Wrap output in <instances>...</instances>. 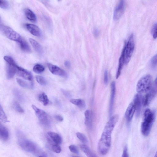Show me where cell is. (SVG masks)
<instances>
[{
	"label": "cell",
	"instance_id": "6da1fadb",
	"mask_svg": "<svg viewBox=\"0 0 157 157\" xmlns=\"http://www.w3.org/2000/svg\"><path fill=\"white\" fill-rule=\"evenodd\" d=\"M118 116L116 115L112 117L106 124L98 144V151L102 155H106L111 146L112 132L117 122Z\"/></svg>",
	"mask_w": 157,
	"mask_h": 157
},
{
	"label": "cell",
	"instance_id": "7a4b0ae2",
	"mask_svg": "<svg viewBox=\"0 0 157 157\" xmlns=\"http://www.w3.org/2000/svg\"><path fill=\"white\" fill-rule=\"evenodd\" d=\"M155 113L154 111L147 109L144 112L143 121L141 126V131L144 136L149 134L154 122Z\"/></svg>",
	"mask_w": 157,
	"mask_h": 157
},
{
	"label": "cell",
	"instance_id": "3957f363",
	"mask_svg": "<svg viewBox=\"0 0 157 157\" xmlns=\"http://www.w3.org/2000/svg\"><path fill=\"white\" fill-rule=\"evenodd\" d=\"M135 47V43L133 34L129 37L123 49L119 62L124 65L127 64L129 62L132 55Z\"/></svg>",
	"mask_w": 157,
	"mask_h": 157
},
{
	"label": "cell",
	"instance_id": "277c9868",
	"mask_svg": "<svg viewBox=\"0 0 157 157\" xmlns=\"http://www.w3.org/2000/svg\"><path fill=\"white\" fill-rule=\"evenodd\" d=\"M17 141L20 147L24 150L28 152L36 153L37 151L36 145L33 142L28 140L20 131L17 132Z\"/></svg>",
	"mask_w": 157,
	"mask_h": 157
},
{
	"label": "cell",
	"instance_id": "5b68a950",
	"mask_svg": "<svg viewBox=\"0 0 157 157\" xmlns=\"http://www.w3.org/2000/svg\"><path fill=\"white\" fill-rule=\"evenodd\" d=\"M152 78L149 75L141 77L138 82L136 86V90L141 94L148 91L152 86Z\"/></svg>",
	"mask_w": 157,
	"mask_h": 157
},
{
	"label": "cell",
	"instance_id": "8992f818",
	"mask_svg": "<svg viewBox=\"0 0 157 157\" xmlns=\"http://www.w3.org/2000/svg\"><path fill=\"white\" fill-rule=\"evenodd\" d=\"M4 59L7 63L6 74L8 79H10L13 77L16 74V63L14 59L10 56H5Z\"/></svg>",
	"mask_w": 157,
	"mask_h": 157
},
{
	"label": "cell",
	"instance_id": "52a82bcc",
	"mask_svg": "<svg viewBox=\"0 0 157 157\" xmlns=\"http://www.w3.org/2000/svg\"><path fill=\"white\" fill-rule=\"evenodd\" d=\"M32 107L40 123L46 127L49 126L50 124V121L47 113L34 105H32Z\"/></svg>",
	"mask_w": 157,
	"mask_h": 157
},
{
	"label": "cell",
	"instance_id": "ba28073f",
	"mask_svg": "<svg viewBox=\"0 0 157 157\" xmlns=\"http://www.w3.org/2000/svg\"><path fill=\"white\" fill-rule=\"evenodd\" d=\"M2 28L6 36L10 40L18 42L22 37L18 33L10 27L3 25Z\"/></svg>",
	"mask_w": 157,
	"mask_h": 157
},
{
	"label": "cell",
	"instance_id": "9c48e42d",
	"mask_svg": "<svg viewBox=\"0 0 157 157\" xmlns=\"http://www.w3.org/2000/svg\"><path fill=\"white\" fill-rule=\"evenodd\" d=\"M148 92L142 98V104L144 106H147L155 97L156 93V84L152 86Z\"/></svg>",
	"mask_w": 157,
	"mask_h": 157
},
{
	"label": "cell",
	"instance_id": "30bf717a",
	"mask_svg": "<svg viewBox=\"0 0 157 157\" xmlns=\"http://www.w3.org/2000/svg\"><path fill=\"white\" fill-rule=\"evenodd\" d=\"M125 10L124 1L121 0L118 3L114 10L113 19L115 21L119 20L124 13Z\"/></svg>",
	"mask_w": 157,
	"mask_h": 157
},
{
	"label": "cell",
	"instance_id": "8fae6325",
	"mask_svg": "<svg viewBox=\"0 0 157 157\" xmlns=\"http://www.w3.org/2000/svg\"><path fill=\"white\" fill-rule=\"evenodd\" d=\"M47 66L49 71L52 74L62 77H67L66 72L59 67L51 63H48Z\"/></svg>",
	"mask_w": 157,
	"mask_h": 157
},
{
	"label": "cell",
	"instance_id": "7c38bea8",
	"mask_svg": "<svg viewBox=\"0 0 157 157\" xmlns=\"http://www.w3.org/2000/svg\"><path fill=\"white\" fill-rule=\"evenodd\" d=\"M142 97L141 94H138L135 95L133 102L135 107L136 117H138L140 115L141 106L142 105Z\"/></svg>",
	"mask_w": 157,
	"mask_h": 157
},
{
	"label": "cell",
	"instance_id": "4fadbf2b",
	"mask_svg": "<svg viewBox=\"0 0 157 157\" xmlns=\"http://www.w3.org/2000/svg\"><path fill=\"white\" fill-rule=\"evenodd\" d=\"M16 74L26 80L29 81H32L33 80V76L31 72L18 66Z\"/></svg>",
	"mask_w": 157,
	"mask_h": 157
},
{
	"label": "cell",
	"instance_id": "5bb4252c",
	"mask_svg": "<svg viewBox=\"0 0 157 157\" xmlns=\"http://www.w3.org/2000/svg\"><path fill=\"white\" fill-rule=\"evenodd\" d=\"M135 111V105L133 102H132L128 105L125 113V117L128 122L132 120Z\"/></svg>",
	"mask_w": 157,
	"mask_h": 157
},
{
	"label": "cell",
	"instance_id": "9a60e30c",
	"mask_svg": "<svg viewBox=\"0 0 157 157\" xmlns=\"http://www.w3.org/2000/svg\"><path fill=\"white\" fill-rule=\"evenodd\" d=\"M116 92V85L114 82H113L111 84V96L110 100L109 112L110 115L112 113L114 98Z\"/></svg>",
	"mask_w": 157,
	"mask_h": 157
},
{
	"label": "cell",
	"instance_id": "2e32d148",
	"mask_svg": "<svg viewBox=\"0 0 157 157\" xmlns=\"http://www.w3.org/2000/svg\"><path fill=\"white\" fill-rule=\"evenodd\" d=\"M26 26L29 32L33 35L38 37L41 36V30L36 25L31 24H27L26 25Z\"/></svg>",
	"mask_w": 157,
	"mask_h": 157
},
{
	"label": "cell",
	"instance_id": "e0dca14e",
	"mask_svg": "<svg viewBox=\"0 0 157 157\" xmlns=\"http://www.w3.org/2000/svg\"><path fill=\"white\" fill-rule=\"evenodd\" d=\"M9 134L7 128L0 122V139L4 141L7 140L9 138Z\"/></svg>",
	"mask_w": 157,
	"mask_h": 157
},
{
	"label": "cell",
	"instance_id": "ac0fdd59",
	"mask_svg": "<svg viewBox=\"0 0 157 157\" xmlns=\"http://www.w3.org/2000/svg\"><path fill=\"white\" fill-rule=\"evenodd\" d=\"M90 111L87 110L84 113L85 116V123L87 127L89 129H91L92 127V118Z\"/></svg>",
	"mask_w": 157,
	"mask_h": 157
},
{
	"label": "cell",
	"instance_id": "d6986e66",
	"mask_svg": "<svg viewBox=\"0 0 157 157\" xmlns=\"http://www.w3.org/2000/svg\"><path fill=\"white\" fill-rule=\"evenodd\" d=\"M48 134L51 140L56 144H60L62 143V138L58 134L52 132H48Z\"/></svg>",
	"mask_w": 157,
	"mask_h": 157
},
{
	"label": "cell",
	"instance_id": "ffe728a7",
	"mask_svg": "<svg viewBox=\"0 0 157 157\" xmlns=\"http://www.w3.org/2000/svg\"><path fill=\"white\" fill-rule=\"evenodd\" d=\"M20 45V48L23 52L26 53L31 52V48L27 42L22 37L17 42Z\"/></svg>",
	"mask_w": 157,
	"mask_h": 157
},
{
	"label": "cell",
	"instance_id": "44dd1931",
	"mask_svg": "<svg viewBox=\"0 0 157 157\" xmlns=\"http://www.w3.org/2000/svg\"><path fill=\"white\" fill-rule=\"evenodd\" d=\"M26 18L30 21L34 22L36 21V17L34 13L30 9L26 8L24 10Z\"/></svg>",
	"mask_w": 157,
	"mask_h": 157
},
{
	"label": "cell",
	"instance_id": "7402d4cb",
	"mask_svg": "<svg viewBox=\"0 0 157 157\" xmlns=\"http://www.w3.org/2000/svg\"><path fill=\"white\" fill-rule=\"evenodd\" d=\"M29 40L33 48L37 52L40 54L42 53V48L37 41L32 38H29Z\"/></svg>",
	"mask_w": 157,
	"mask_h": 157
},
{
	"label": "cell",
	"instance_id": "603a6c76",
	"mask_svg": "<svg viewBox=\"0 0 157 157\" xmlns=\"http://www.w3.org/2000/svg\"><path fill=\"white\" fill-rule=\"evenodd\" d=\"M81 148L87 157H97L96 154L87 145H82L81 146Z\"/></svg>",
	"mask_w": 157,
	"mask_h": 157
},
{
	"label": "cell",
	"instance_id": "cb8c5ba5",
	"mask_svg": "<svg viewBox=\"0 0 157 157\" xmlns=\"http://www.w3.org/2000/svg\"><path fill=\"white\" fill-rule=\"evenodd\" d=\"M70 102L82 109H84L86 107L85 101L81 99H72L70 100Z\"/></svg>",
	"mask_w": 157,
	"mask_h": 157
},
{
	"label": "cell",
	"instance_id": "d4e9b609",
	"mask_svg": "<svg viewBox=\"0 0 157 157\" xmlns=\"http://www.w3.org/2000/svg\"><path fill=\"white\" fill-rule=\"evenodd\" d=\"M39 101L41 102L44 105H47L49 103V100L47 96L44 92L40 94L38 97Z\"/></svg>",
	"mask_w": 157,
	"mask_h": 157
},
{
	"label": "cell",
	"instance_id": "484cf974",
	"mask_svg": "<svg viewBox=\"0 0 157 157\" xmlns=\"http://www.w3.org/2000/svg\"><path fill=\"white\" fill-rule=\"evenodd\" d=\"M16 80L17 83L22 87L28 88H31L33 87V84L32 82L29 84L26 81L18 78H17Z\"/></svg>",
	"mask_w": 157,
	"mask_h": 157
},
{
	"label": "cell",
	"instance_id": "4316f807",
	"mask_svg": "<svg viewBox=\"0 0 157 157\" xmlns=\"http://www.w3.org/2000/svg\"><path fill=\"white\" fill-rule=\"evenodd\" d=\"M33 71L37 74H40L43 72L45 70L44 67L40 64H36L33 67Z\"/></svg>",
	"mask_w": 157,
	"mask_h": 157
},
{
	"label": "cell",
	"instance_id": "83f0119b",
	"mask_svg": "<svg viewBox=\"0 0 157 157\" xmlns=\"http://www.w3.org/2000/svg\"><path fill=\"white\" fill-rule=\"evenodd\" d=\"M150 65L152 69L155 70L157 67V55H155L151 58L150 61Z\"/></svg>",
	"mask_w": 157,
	"mask_h": 157
},
{
	"label": "cell",
	"instance_id": "f1b7e54d",
	"mask_svg": "<svg viewBox=\"0 0 157 157\" xmlns=\"http://www.w3.org/2000/svg\"><path fill=\"white\" fill-rule=\"evenodd\" d=\"M35 78L36 81L40 85L42 86H45L47 84L46 80L43 76L36 75Z\"/></svg>",
	"mask_w": 157,
	"mask_h": 157
},
{
	"label": "cell",
	"instance_id": "f546056e",
	"mask_svg": "<svg viewBox=\"0 0 157 157\" xmlns=\"http://www.w3.org/2000/svg\"><path fill=\"white\" fill-rule=\"evenodd\" d=\"M78 138L83 143L86 144L87 142V139L86 136L83 134L78 132L76 133Z\"/></svg>",
	"mask_w": 157,
	"mask_h": 157
},
{
	"label": "cell",
	"instance_id": "4dcf8cb0",
	"mask_svg": "<svg viewBox=\"0 0 157 157\" xmlns=\"http://www.w3.org/2000/svg\"><path fill=\"white\" fill-rule=\"evenodd\" d=\"M13 107L15 110L18 112L22 113L24 111L20 104L17 101H14L13 103Z\"/></svg>",
	"mask_w": 157,
	"mask_h": 157
},
{
	"label": "cell",
	"instance_id": "1f68e13d",
	"mask_svg": "<svg viewBox=\"0 0 157 157\" xmlns=\"http://www.w3.org/2000/svg\"><path fill=\"white\" fill-rule=\"evenodd\" d=\"M0 119L5 122H8L6 116L0 104Z\"/></svg>",
	"mask_w": 157,
	"mask_h": 157
},
{
	"label": "cell",
	"instance_id": "d6a6232c",
	"mask_svg": "<svg viewBox=\"0 0 157 157\" xmlns=\"http://www.w3.org/2000/svg\"><path fill=\"white\" fill-rule=\"evenodd\" d=\"M52 149L53 151L57 153H60L61 151V148L59 145L53 143L52 145Z\"/></svg>",
	"mask_w": 157,
	"mask_h": 157
},
{
	"label": "cell",
	"instance_id": "836d02e7",
	"mask_svg": "<svg viewBox=\"0 0 157 157\" xmlns=\"http://www.w3.org/2000/svg\"><path fill=\"white\" fill-rule=\"evenodd\" d=\"M9 4L6 0H0V7L4 9H7L9 8Z\"/></svg>",
	"mask_w": 157,
	"mask_h": 157
},
{
	"label": "cell",
	"instance_id": "e575fe53",
	"mask_svg": "<svg viewBox=\"0 0 157 157\" xmlns=\"http://www.w3.org/2000/svg\"><path fill=\"white\" fill-rule=\"evenodd\" d=\"M151 33L153 38L155 39L157 37V24L155 23L151 29Z\"/></svg>",
	"mask_w": 157,
	"mask_h": 157
},
{
	"label": "cell",
	"instance_id": "d590c367",
	"mask_svg": "<svg viewBox=\"0 0 157 157\" xmlns=\"http://www.w3.org/2000/svg\"><path fill=\"white\" fill-rule=\"evenodd\" d=\"M69 148L70 151L73 153L78 154V151L77 147L74 145H71L69 147Z\"/></svg>",
	"mask_w": 157,
	"mask_h": 157
},
{
	"label": "cell",
	"instance_id": "8d00e7d4",
	"mask_svg": "<svg viewBox=\"0 0 157 157\" xmlns=\"http://www.w3.org/2000/svg\"><path fill=\"white\" fill-rule=\"evenodd\" d=\"M109 81L108 71L105 70L104 73V83L105 85H107Z\"/></svg>",
	"mask_w": 157,
	"mask_h": 157
},
{
	"label": "cell",
	"instance_id": "74e56055",
	"mask_svg": "<svg viewBox=\"0 0 157 157\" xmlns=\"http://www.w3.org/2000/svg\"><path fill=\"white\" fill-rule=\"evenodd\" d=\"M121 157H129L127 147L125 146L123 150Z\"/></svg>",
	"mask_w": 157,
	"mask_h": 157
},
{
	"label": "cell",
	"instance_id": "f35d334b",
	"mask_svg": "<svg viewBox=\"0 0 157 157\" xmlns=\"http://www.w3.org/2000/svg\"><path fill=\"white\" fill-rule=\"evenodd\" d=\"M93 34L94 36L96 37L98 36L99 34V31L98 29L97 28L94 29L93 31Z\"/></svg>",
	"mask_w": 157,
	"mask_h": 157
},
{
	"label": "cell",
	"instance_id": "ab89813d",
	"mask_svg": "<svg viewBox=\"0 0 157 157\" xmlns=\"http://www.w3.org/2000/svg\"><path fill=\"white\" fill-rule=\"evenodd\" d=\"M55 117L56 120L59 121H62L63 120V117L60 115H56L55 116Z\"/></svg>",
	"mask_w": 157,
	"mask_h": 157
},
{
	"label": "cell",
	"instance_id": "60d3db41",
	"mask_svg": "<svg viewBox=\"0 0 157 157\" xmlns=\"http://www.w3.org/2000/svg\"><path fill=\"white\" fill-rule=\"evenodd\" d=\"M14 92L16 96L19 98V99L21 100V97L19 92L17 90H15Z\"/></svg>",
	"mask_w": 157,
	"mask_h": 157
},
{
	"label": "cell",
	"instance_id": "b9f144b4",
	"mask_svg": "<svg viewBox=\"0 0 157 157\" xmlns=\"http://www.w3.org/2000/svg\"><path fill=\"white\" fill-rule=\"evenodd\" d=\"M64 64L65 66L66 67H67L68 68H69L70 67V66H71V64H70V62L69 61H65Z\"/></svg>",
	"mask_w": 157,
	"mask_h": 157
},
{
	"label": "cell",
	"instance_id": "7bdbcfd3",
	"mask_svg": "<svg viewBox=\"0 0 157 157\" xmlns=\"http://www.w3.org/2000/svg\"><path fill=\"white\" fill-rule=\"evenodd\" d=\"M154 157H157V153H156L155 154Z\"/></svg>",
	"mask_w": 157,
	"mask_h": 157
},
{
	"label": "cell",
	"instance_id": "ee69618b",
	"mask_svg": "<svg viewBox=\"0 0 157 157\" xmlns=\"http://www.w3.org/2000/svg\"><path fill=\"white\" fill-rule=\"evenodd\" d=\"M72 157H78V156H73Z\"/></svg>",
	"mask_w": 157,
	"mask_h": 157
},
{
	"label": "cell",
	"instance_id": "f6af8a7d",
	"mask_svg": "<svg viewBox=\"0 0 157 157\" xmlns=\"http://www.w3.org/2000/svg\"><path fill=\"white\" fill-rule=\"evenodd\" d=\"M39 157H43L42 156H39Z\"/></svg>",
	"mask_w": 157,
	"mask_h": 157
}]
</instances>
